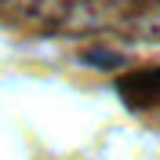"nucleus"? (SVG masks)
I'll use <instances>...</instances> for the list:
<instances>
[{
  "label": "nucleus",
  "mask_w": 160,
  "mask_h": 160,
  "mask_svg": "<svg viewBox=\"0 0 160 160\" xmlns=\"http://www.w3.org/2000/svg\"><path fill=\"white\" fill-rule=\"evenodd\" d=\"M117 95L128 102L131 109H153V106H160V66L120 77L117 80Z\"/></svg>",
  "instance_id": "f257e3e1"
}]
</instances>
